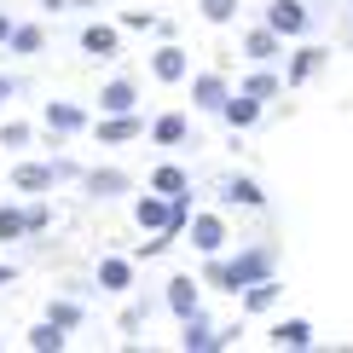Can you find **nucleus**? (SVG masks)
<instances>
[{"label":"nucleus","mask_w":353,"mask_h":353,"mask_svg":"<svg viewBox=\"0 0 353 353\" xmlns=\"http://www.w3.org/2000/svg\"><path fill=\"white\" fill-rule=\"evenodd\" d=\"M278 272V249L272 243H249L238 255H203V284L209 290H226V296H243L249 284Z\"/></svg>","instance_id":"1"},{"label":"nucleus","mask_w":353,"mask_h":353,"mask_svg":"<svg viewBox=\"0 0 353 353\" xmlns=\"http://www.w3.org/2000/svg\"><path fill=\"white\" fill-rule=\"evenodd\" d=\"M41 128H47V139L58 145V139L87 134V128H93V116H87V105H70V99H47V105H41Z\"/></svg>","instance_id":"2"},{"label":"nucleus","mask_w":353,"mask_h":353,"mask_svg":"<svg viewBox=\"0 0 353 353\" xmlns=\"http://www.w3.org/2000/svg\"><path fill=\"white\" fill-rule=\"evenodd\" d=\"M232 342H238V330H214L209 313L180 319V347H185V353H220V347H232Z\"/></svg>","instance_id":"3"},{"label":"nucleus","mask_w":353,"mask_h":353,"mask_svg":"<svg viewBox=\"0 0 353 353\" xmlns=\"http://www.w3.org/2000/svg\"><path fill=\"white\" fill-rule=\"evenodd\" d=\"M163 307L174 319H191V313H203V278H191V272H174L168 284H163Z\"/></svg>","instance_id":"4"},{"label":"nucleus","mask_w":353,"mask_h":353,"mask_svg":"<svg viewBox=\"0 0 353 353\" xmlns=\"http://www.w3.org/2000/svg\"><path fill=\"white\" fill-rule=\"evenodd\" d=\"M185 238H191V249L197 255H226V243H232V232H226V220L220 214H191V226H185Z\"/></svg>","instance_id":"5"},{"label":"nucleus","mask_w":353,"mask_h":353,"mask_svg":"<svg viewBox=\"0 0 353 353\" xmlns=\"http://www.w3.org/2000/svg\"><path fill=\"white\" fill-rule=\"evenodd\" d=\"M261 23H272V29H278L284 41H301L307 29H313V12H307V0H272V6H267V18H261Z\"/></svg>","instance_id":"6"},{"label":"nucleus","mask_w":353,"mask_h":353,"mask_svg":"<svg viewBox=\"0 0 353 353\" xmlns=\"http://www.w3.org/2000/svg\"><path fill=\"white\" fill-rule=\"evenodd\" d=\"M151 76L163 81V87H180V81H191V52L180 47V41H163V47L151 52Z\"/></svg>","instance_id":"7"},{"label":"nucleus","mask_w":353,"mask_h":353,"mask_svg":"<svg viewBox=\"0 0 353 353\" xmlns=\"http://www.w3.org/2000/svg\"><path fill=\"white\" fill-rule=\"evenodd\" d=\"M139 134H151L139 110H122V116H99V122H93V139H99V145H134Z\"/></svg>","instance_id":"8"},{"label":"nucleus","mask_w":353,"mask_h":353,"mask_svg":"<svg viewBox=\"0 0 353 353\" xmlns=\"http://www.w3.org/2000/svg\"><path fill=\"white\" fill-rule=\"evenodd\" d=\"M232 93H238V87L220 76V70H197V76H191V105H197V110H214L220 116V105H226Z\"/></svg>","instance_id":"9"},{"label":"nucleus","mask_w":353,"mask_h":353,"mask_svg":"<svg viewBox=\"0 0 353 353\" xmlns=\"http://www.w3.org/2000/svg\"><path fill=\"white\" fill-rule=\"evenodd\" d=\"M261 116H267V99H255V93H243V87H238V93L226 99V105H220V122H226L232 134H243V128H255Z\"/></svg>","instance_id":"10"},{"label":"nucleus","mask_w":353,"mask_h":353,"mask_svg":"<svg viewBox=\"0 0 353 353\" xmlns=\"http://www.w3.org/2000/svg\"><path fill=\"white\" fill-rule=\"evenodd\" d=\"M122 110H139V81L134 76H110L99 87V116H122Z\"/></svg>","instance_id":"11"},{"label":"nucleus","mask_w":353,"mask_h":353,"mask_svg":"<svg viewBox=\"0 0 353 353\" xmlns=\"http://www.w3.org/2000/svg\"><path fill=\"white\" fill-rule=\"evenodd\" d=\"M325 64H330V52L307 41V47H296V52H290V64H284V87H307V81H313Z\"/></svg>","instance_id":"12"},{"label":"nucleus","mask_w":353,"mask_h":353,"mask_svg":"<svg viewBox=\"0 0 353 353\" xmlns=\"http://www.w3.org/2000/svg\"><path fill=\"white\" fill-rule=\"evenodd\" d=\"M81 191L87 197H128V191H134V174H122V168H87L81 174Z\"/></svg>","instance_id":"13"},{"label":"nucleus","mask_w":353,"mask_h":353,"mask_svg":"<svg viewBox=\"0 0 353 353\" xmlns=\"http://www.w3.org/2000/svg\"><path fill=\"white\" fill-rule=\"evenodd\" d=\"M81 52L87 58H116L122 52V23H81Z\"/></svg>","instance_id":"14"},{"label":"nucleus","mask_w":353,"mask_h":353,"mask_svg":"<svg viewBox=\"0 0 353 353\" xmlns=\"http://www.w3.org/2000/svg\"><path fill=\"white\" fill-rule=\"evenodd\" d=\"M243 58H249V64H278V58H284V35H278L272 23L249 29V35H243Z\"/></svg>","instance_id":"15"},{"label":"nucleus","mask_w":353,"mask_h":353,"mask_svg":"<svg viewBox=\"0 0 353 353\" xmlns=\"http://www.w3.org/2000/svg\"><path fill=\"white\" fill-rule=\"evenodd\" d=\"M99 290H105V296H128V290H134V261L128 255H99Z\"/></svg>","instance_id":"16"},{"label":"nucleus","mask_w":353,"mask_h":353,"mask_svg":"<svg viewBox=\"0 0 353 353\" xmlns=\"http://www.w3.org/2000/svg\"><path fill=\"white\" fill-rule=\"evenodd\" d=\"M185 139H191V116L185 110H163L151 122V145H163V151H180Z\"/></svg>","instance_id":"17"},{"label":"nucleus","mask_w":353,"mask_h":353,"mask_svg":"<svg viewBox=\"0 0 353 353\" xmlns=\"http://www.w3.org/2000/svg\"><path fill=\"white\" fill-rule=\"evenodd\" d=\"M12 185H18L23 197H47V191L58 185V168L52 163H18L12 168Z\"/></svg>","instance_id":"18"},{"label":"nucleus","mask_w":353,"mask_h":353,"mask_svg":"<svg viewBox=\"0 0 353 353\" xmlns=\"http://www.w3.org/2000/svg\"><path fill=\"white\" fill-rule=\"evenodd\" d=\"M267 342H272L278 353H307V347H313V325H307V319H278Z\"/></svg>","instance_id":"19"},{"label":"nucleus","mask_w":353,"mask_h":353,"mask_svg":"<svg viewBox=\"0 0 353 353\" xmlns=\"http://www.w3.org/2000/svg\"><path fill=\"white\" fill-rule=\"evenodd\" d=\"M226 203H238V209H267V191H261V180H249V174H226Z\"/></svg>","instance_id":"20"},{"label":"nucleus","mask_w":353,"mask_h":353,"mask_svg":"<svg viewBox=\"0 0 353 353\" xmlns=\"http://www.w3.org/2000/svg\"><path fill=\"white\" fill-rule=\"evenodd\" d=\"M278 296H284V284H278V272H272V278H261V284H249L238 301H243V313H272Z\"/></svg>","instance_id":"21"},{"label":"nucleus","mask_w":353,"mask_h":353,"mask_svg":"<svg viewBox=\"0 0 353 353\" xmlns=\"http://www.w3.org/2000/svg\"><path fill=\"white\" fill-rule=\"evenodd\" d=\"M238 87H243V93H255V99H267V105H272V99L284 93V76H278L272 64H255V70H249V76H243Z\"/></svg>","instance_id":"22"},{"label":"nucleus","mask_w":353,"mask_h":353,"mask_svg":"<svg viewBox=\"0 0 353 353\" xmlns=\"http://www.w3.org/2000/svg\"><path fill=\"white\" fill-rule=\"evenodd\" d=\"M23 342H29V353H64V347H70V330H64V325H52V319H41V325L29 330Z\"/></svg>","instance_id":"23"},{"label":"nucleus","mask_w":353,"mask_h":353,"mask_svg":"<svg viewBox=\"0 0 353 353\" xmlns=\"http://www.w3.org/2000/svg\"><path fill=\"white\" fill-rule=\"evenodd\" d=\"M41 47H47V29H41V23H18L12 41H6L12 58H41Z\"/></svg>","instance_id":"24"},{"label":"nucleus","mask_w":353,"mask_h":353,"mask_svg":"<svg viewBox=\"0 0 353 353\" xmlns=\"http://www.w3.org/2000/svg\"><path fill=\"white\" fill-rule=\"evenodd\" d=\"M151 191H163V197H180V191H191V174L180 163H157L151 168Z\"/></svg>","instance_id":"25"},{"label":"nucleus","mask_w":353,"mask_h":353,"mask_svg":"<svg viewBox=\"0 0 353 353\" xmlns=\"http://www.w3.org/2000/svg\"><path fill=\"white\" fill-rule=\"evenodd\" d=\"M47 319H52V325H64V330H81L87 325V307L76 296H52L47 301Z\"/></svg>","instance_id":"26"},{"label":"nucleus","mask_w":353,"mask_h":353,"mask_svg":"<svg viewBox=\"0 0 353 353\" xmlns=\"http://www.w3.org/2000/svg\"><path fill=\"white\" fill-rule=\"evenodd\" d=\"M29 238V209L23 203H0V243H18Z\"/></svg>","instance_id":"27"},{"label":"nucleus","mask_w":353,"mask_h":353,"mask_svg":"<svg viewBox=\"0 0 353 353\" xmlns=\"http://www.w3.org/2000/svg\"><path fill=\"white\" fill-rule=\"evenodd\" d=\"M29 145H35L29 122H0V151H29Z\"/></svg>","instance_id":"28"},{"label":"nucleus","mask_w":353,"mask_h":353,"mask_svg":"<svg viewBox=\"0 0 353 353\" xmlns=\"http://www.w3.org/2000/svg\"><path fill=\"white\" fill-rule=\"evenodd\" d=\"M197 12H203V23H232L238 18V0H197Z\"/></svg>","instance_id":"29"},{"label":"nucleus","mask_w":353,"mask_h":353,"mask_svg":"<svg viewBox=\"0 0 353 353\" xmlns=\"http://www.w3.org/2000/svg\"><path fill=\"white\" fill-rule=\"evenodd\" d=\"M145 319H151V301H128V307H122V336L145 330Z\"/></svg>","instance_id":"30"},{"label":"nucleus","mask_w":353,"mask_h":353,"mask_svg":"<svg viewBox=\"0 0 353 353\" xmlns=\"http://www.w3.org/2000/svg\"><path fill=\"white\" fill-rule=\"evenodd\" d=\"M23 209H29V238H41V232L52 226V209L47 203H23Z\"/></svg>","instance_id":"31"},{"label":"nucleus","mask_w":353,"mask_h":353,"mask_svg":"<svg viewBox=\"0 0 353 353\" xmlns=\"http://www.w3.org/2000/svg\"><path fill=\"white\" fill-rule=\"evenodd\" d=\"M116 23H122V29H157V18H151V12H122Z\"/></svg>","instance_id":"32"},{"label":"nucleus","mask_w":353,"mask_h":353,"mask_svg":"<svg viewBox=\"0 0 353 353\" xmlns=\"http://www.w3.org/2000/svg\"><path fill=\"white\" fill-rule=\"evenodd\" d=\"M6 99H18V76H6V70H0V105H6Z\"/></svg>","instance_id":"33"},{"label":"nucleus","mask_w":353,"mask_h":353,"mask_svg":"<svg viewBox=\"0 0 353 353\" xmlns=\"http://www.w3.org/2000/svg\"><path fill=\"white\" fill-rule=\"evenodd\" d=\"M12 29H18V23H12V12H0V52H6V41H12Z\"/></svg>","instance_id":"34"},{"label":"nucleus","mask_w":353,"mask_h":353,"mask_svg":"<svg viewBox=\"0 0 353 353\" xmlns=\"http://www.w3.org/2000/svg\"><path fill=\"white\" fill-rule=\"evenodd\" d=\"M41 6H47V12H64V6H70V0H41Z\"/></svg>","instance_id":"35"},{"label":"nucleus","mask_w":353,"mask_h":353,"mask_svg":"<svg viewBox=\"0 0 353 353\" xmlns=\"http://www.w3.org/2000/svg\"><path fill=\"white\" fill-rule=\"evenodd\" d=\"M12 278H18V272H12V267H0V290H6V284H12Z\"/></svg>","instance_id":"36"},{"label":"nucleus","mask_w":353,"mask_h":353,"mask_svg":"<svg viewBox=\"0 0 353 353\" xmlns=\"http://www.w3.org/2000/svg\"><path fill=\"white\" fill-rule=\"evenodd\" d=\"M70 6H81V12H87V6H99V0H70Z\"/></svg>","instance_id":"37"}]
</instances>
